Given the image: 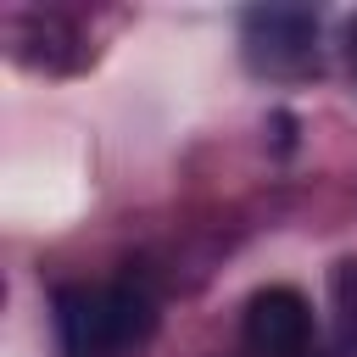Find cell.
I'll return each mask as SVG.
<instances>
[{
    "label": "cell",
    "instance_id": "1",
    "mask_svg": "<svg viewBox=\"0 0 357 357\" xmlns=\"http://www.w3.org/2000/svg\"><path fill=\"white\" fill-rule=\"evenodd\" d=\"M56 357H128L156 329V301L134 279L112 284H61L50 301Z\"/></svg>",
    "mask_w": 357,
    "mask_h": 357
},
{
    "label": "cell",
    "instance_id": "2",
    "mask_svg": "<svg viewBox=\"0 0 357 357\" xmlns=\"http://www.w3.org/2000/svg\"><path fill=\"white\" fill-rule=\"evenodd\" d=\"M240 56L257 78H307L318 67V17L307 6H251L240 17Z\"/></svg>",
    "mask_w": 357,
    "mask_h": 357
},
{
    "label": "cell",
    "instance_id": "3",
    "mask_svg": "<svg viewBox=\"0 0 357 357\" xmlns=\"http://www.w3.org/2000/svg\"><path fill=\"white\" fill-rule=\"evenodd\" d=\"M240 340L251 357H307L312 351V301L296 284H268L240 312Z\"/></svg>",
    "mask_w": 357,
    "mask_h": 357
},
{
    "label": "cell",
    "instance_id": "4",
    "mask_svg": "<svg viewBox=\"0 0 357 357\" xmlns=\"http://www.w3.org/2000/svg\"><path fill=\"white\" fill-rule=\"evenodd\" d=\"M17 61L45 67V73H73V67L89 61V45H84V33H78L67 17L33 11V17L17 22Z\"/></svg>",
    "mask_w": 357,
    "mask_h": 357
},
{
    "label": "cell",
    "instance_id": "5",
    "mask_svg": "<svg viewBox=\"0 0 357 357\" xmlns=\"http://www.w3.org/2000/svg\"><path fill=\"white\" fill-rule=\"evenodd\" d=\"M329 290H335V307H340V340L351 346L357 340V262H335Z\"/></svg>",
    "mask_w": 357,
    "mask_h": 357
},
{
    "label": "cell",
    "instance_id": "6",
    "mask_svg": "<svg viewBox=\"0 0 357 357\" xmlns=\"http://www.w3.org/2000/svg\"><path fill=\"white\" fill-rule=\"evenodd\" d=\"M346 67H351V73H357V17H351V22H346Z\"/></svg>",
    "mask_w": 357,
    "mask_h": 357
},
{
    "label": "cell",
    "instance_id": "7",
    "mask_svg": "<svg viewBox=\"0 0 357 357\" xmlns=\"http://www.w3.org/2000/svg\"><path fill=\"white\" fill-rule=\"evenodd\" d=\"M307 357H318V351H307Z\"/></svg>",
    "mask_w": 357,
    "mask_h": 357
}]
</instances>
